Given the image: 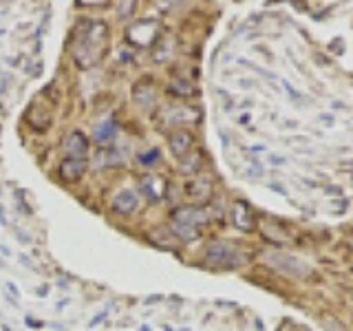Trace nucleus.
<instances>
[{
  "label": "nucleus",
  "instance_id": "nucleus-1",
  "mask_svg": "<svg viewBox=\"0 0 353 331\" xmlns=\"http://www.w3.org/2000/svg\"><path fill=\"white\" fill-rule=\"evenodd\" d=\"M110 31L104 20H86L84 25L77 27L73 40V60L80 69H91L97 62L104 60L108 51Z\"/></svg>",
  "mask_w": 353,
  "mask_h": 331
},
{
  "label": "nucleus",
  "instance_id": "nucleus-2",
  "mask_svg": "<svg viewBox=\"0 0 353 331\" xmlns=\"http://www.w3.org/2000/svg\"><path fill=\"white\" fill-rule=\"evenodd\" d=\"M248 261V254L230 241H214L205 250V268L210 270H236Z\"/></svg>",
  "mask_w": 353,
  "mask_h": 331
},
{
  "label": "nucleus",
  "instance_id": "nucleus-3",
  "mask_svg": "<svg viewBox=\"0 0 353 331\" xmlns=\"http://www.w3.org/2000/svg\"><path fill=\"white\" fill-rule=\"evenodd\" d=\"M159 36H161V25H159V20H154V18H139L132 22L124 33L126 42L135 49L157 47Z\"/></svg>",
  "mask_w": 353,
  "mask_h": 331
},
{
  "label": "nucleus",
  "instance_id": "nucleus-4",
  "mask_svg": "<svg viewBox=\"0 0 353 331\" xmlns=\"http://www.w3.org/2000/svg\"><path fill=\"white\" fill-rule=\"evenodd\" d=\"M263 261L268 263L272 270L281 272L285 276H292V279H307L309 272H312L307 261H303L301 257H294L290 252H279V250L265 252Z\"/></svg>",
  "mask_w": 353,
  "mask_h": 331
},
{
  "label": "nucleus",
  "instance_id": "nucleus-5",
  "mask_svg": "<svg viewBox=\"0 0 353 331\" xmlns=\"http://www.w3.org/2000/svg\"><path fill=\"white\" fill-rule=\"evenodd\" d=\"M88 150H91V139L82 130H71L62 141L64 159H88Z\"/></svg>",
  "mask_w": 353,
  "mask_h": 331
},
{
  "label": "nucleus",
  "instance_id": "nucleus-6",
  "mask_svg": "<svg viewBox=\"0 0 353 331\" xmlns=\"http://www.w3.org/2000/svg\"><path fill=\"white\" fill-rule=\"evenodd\" d=\"M170 221H176V223H183V225H190V228H201L210 221V214L203 205H181V208H174L170 212Z\"/></svg>",
  "mask_w": 353,
  "mask_h": 331
},
{
  "label": "nucleus",
  "instance_id": "nucleus-7",
  "mask_svg": "<svg viewBox=\"0 0 353 331\" xmlns=\"http://www.w3.org/2000/svg\"><path fill=\"white\" fill-rule=\"evenodd\" d=\"M168 146H170V152L174 154L176 159H183L188 157L194 146H196V137H194V132L190 128H176L170 132V137H168Z\"/></svg>",
  "mask_w": 353,
  "mask_h": 331
},
{
  "label": "nucleus",
  "instance_id": "nucleus-8",
  "mask_svg": "<svg viewBox=\"0 0 353 331\" xmlns=\"http://www.w3.org/2000/svg\"><path fill=\"white\" fill-rule=\"evenodd\" d=\"M139 188H141V192L146 194L148 201L159 203L165 197V192H168V181L157 172H148V174L139 177Z\"/></svg>",
  "mask_w": 353,
  "mask_h": 331
},
{
  "label": "nucleus",
  "instance_id": "nucleus-9",
  "mask_svg": "<svg viewBox=\"0 0 353 331\" xmlns=\"http://www.w3.org/2000/svg\"><path fill=\"white\" fill-rule=\"evenodd\" d=\"M183 194L190 201H194V205H201L210 201V197H212V181L205 179V177H190L183 183Z\"/></svg>",
  "mask_w": 353,
  "mask_h": 331
},
{
  "label": "nucleus",
  "instance_id": "nucleus-10",
  "mask_svg": "<svg viewBox=\"0 0 353 331\" xmlns=\"http://www.w3.org/2000/svg\"><path fill=\"white\" fill-rule=\"evenodd\" d=\"M230 219H232V225L241 232H254L256 230V214L254 210L245 203V201H234L230 210Z\"/></svg>",
  "mask_w": 353,
  "mask_h": 331
},
{
  "label": "nucleus",
  "instance_id": "nucleus-11",
  "mask_svg": "<svg viewBox=\"0 0 353 331\" xmlns=\"http://www.w3.org/2000/svg\"><path fill=\"white\" fill-rule=\"evenodd\" d=\"M27 121L29 126L36 130V132H44L51 128V121H53V110L49 106H44L42 102H33L27 110Z\"/></svg>",
  "mask_w": 353,
  "mask_h": 331
},
{
  "label": "nucleus",
  "instance_id": "nucleus-12",
  "mask_svg": "<svg viewBox=\"0 0 353 331\" xmlns=\"http://www.w3.org/2000/svg\"><path fill=\"white\" fill-rule=\"evenodd\" d=\"M58 172H60V179L64 183L82 181L88 172V159H62Z\"/></svg>",
  "mask_w": 353,
  "mask_h": 331
},
{
  "label": "nucleus",
  "instance_id": "nucleus-13",
  "mask_svg": "<svg viewBox=\"0 0 353 331\" xmlns=\"http://www.w3.org/2000/svg\"><path fill=\"white\" fill-rule=\"evenodd\" d=\"M141 208V199L135 190H119L113 197V210L119 214H135Z\"/></svg>",
  "mask_w": 353,
  "mask_h": 331
},
{
  "label": "nucleus",
  "instance_id": "nucleus-14",
  "mask_svg": "<svg viewBox=\"0 0 353 331\" xmlns=\"http://www.w3.org/2000/svg\"><path fill=\"white\" fill-rule=\"evenodd\" d=\"M199 121V110L190 106H170L165 110V124L170 126H188V124H196Z\"/></svg>",
  "mask_w": 353,
  "mask_h": 331
},
{
  "label": "nucleus",
  "instance_id": "nucleus-15",
  "mask_svg": "<svg viewBox=\"0 0 353 331\" xmlns=\"http://www.w3.org/2000/svg\"><path fill=\"white\" fill-rule=\"evenodd\" d=\"M132 102H135L141 110L154 108V102H157V91H154V84L148 82V80L135 84V88H132Z\"/></svg>",
  "mask_w": 353,
  "mask_h": 331
},
{
  "label": "nucleus",
  "instance_id": "nucleus-16",
  "mask_svg": "<svg viewBox=\"0 0 353 331\" xmlns=\"http://www.w3.org/2000/svg\"><path fill=\"white\" fill-rule=\"evenodd\" d=\"M115 137H117V124L113 119L99 121L93 130V141L97 143V146H110V143L115 141Z\"/></svg>",
  "mask_w": 353,
  "mask_h": 331
},
{
  "label": "nucleus",
  "instance_id": "nucleus-17",
  "mask_svg": "<svg viewBox=\"0 0 353 331\" xmlns=\"http://www.w3.org/2000/svg\"><path fill=\"white\" fill-rule=\"evenodd\" d=\"M148 239L150 243H154V245L163 250H174V243H176V237L170 232V228H154L148 232Z\"/></svg>",
  "mask_w": 353,
  "mask_h": 331
},
{
  "label": "nucleus",
  "instance_id": "nucleus-18",
  "mask_svg": "<svg viewBox=\"0 0 353 331\" xmlns=\"http://www.w3.org/2000/svg\"><path fill=\"white\" fill-rule=\"evenodd\" d=\"M168 91L174 97H188V95H194L196 88L190 84V80H185V77H172L170 84H168Z\"/></svg>",
  "mask_w": 353,
  "mask_h": 331
},
{
  "label": "nucleus",
  "instance_id": "nucleus-19",
  "mask_svg": "<svg viewBox=\"0 0 353 331\" xmlns=\"http://www.w3.org/2000/svg\"><path fill=\"white\" fill-rule=\"evenodd\" d=\"M170 232L172 234L179 239V241H185V243H190V241H196L199 239V232L196 228H190V225H183V223H176V221H170Z\"/></svg>",
  "mask_w": 353,
  "mask_h": 331
},
{
  "label": "nucleus",
  "instance_id": "nucleus-20",
  "mask_svg": "<svg viewBox=\"0 0 353 331\" xmlns=\"http://www.w3.org/2000/svg\"><path fill=\"white\" fill-rule=\"evenodd\" d=\"M199 168H201V154L196 150H192L188 157L181 159V172H196Z\"/></svg>",
  "mask_w": 353,
  "mask_h": 331
},
{
  "label": "nucleus",
  "instance_id": "nucleus-21",
  "mask_svg": "<svg viewBox=\"0 0 353 331\" xmlns=\"http://www.w3.org/2000/svg\"><path fill=\"white\" fill-rule=\"evenodd\" d=\"M139 163H143L146 168H150V166L154 163V161H159V150L157 148H150L148 152H143V154H139Z\"/></svg>",
  "mask_w": 353,
  "mask_h": 331
},
{
  "label": "nucleus",
  "instance_id": "nucleus-22",
  "mask_svg": "<svg viewBox=\"0 0 353 331\" xmlns=\"http://www.w3.org/2000/svg\"><path fill=\"white\" fill-rule=\"evenodd\" d=\"M135 9H137V3H119L117 5V18L124 20V18L135 14Z\"/></svg>",
  "mask_w": 353,
  "mask_h": 331
},
{
  "label": "nucleus",
  "instance_id": "nucleus-23",
  "mask_svg": "<svg viewBox=\"0 0 353 331\" xmlns=\"http://www.w3.org/2000/svg\"><path fill=\"white\" fill-rule=\"evenodd\" d=\"M77 7H110V3H97V0H82V3H75Z\"/></svg>",
  "mask_w": 353,
  "mask_h": 331
},
{
  "label": "nucleus",
  "instance_id": "nucleus-24",
  "mask_svg": "<svg viewBox=\"0 0 353 331\" xmlns=\"http://www.w3.org/2000/svg\"><path fill=\"white\" fill-rule=\"evenodd\" d=\"M327 331H342V329H340L338 325H336V327H334V325H331V327H327Z\"/></svg>",
  "mask_w": 353,
  "mask_h": 331
}]
</instances>
